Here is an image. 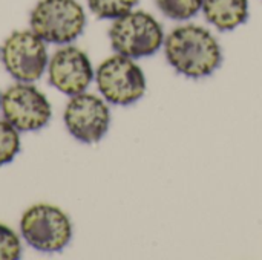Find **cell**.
I'll return each instance as SVG.
<instances>
[{"label": "cell", "instance_id": "5", "mask_svg": "<svg viewBox=\"0 0 262 260\" xmlns=\"http://www.w3.org/2000/svg\"><path fill=\"white\" fill-rule=\"evenodd\" d=\"M23 239L41 253L61 251L72 239V224L57 207L37 204L28 208L20 221Z\"/></svg>", "mask_w": 262, "mask_h": 260}, {"label": "cell", "instance_id": "8", "mask_svg": "<svg viewBox=\"0 0 262 260\" xmlns=\"http://www.w3.org/2000/svg\"><path fill=\"white\" fill-rule=\"evenodd\" d=\"M63 118L69 133L84 144L98 143L107 133L111 124L106 100L86 92L71 98Z\"/></svg>", "mask_w": 262, "mask_h": 260}, {"label": "cell", "instance_id": "11", "mask_svg": "<svg viewBox=\"0 0 262 260\" xmlns=\"http://www.w3.org/2000/svg\"><path fill=\"white\" fill-rule=\"evenodd\" d=\"M158 11L175 21H187L201 12L203 0H155Z\"/></svg>", "mask_w": 262, "mask_h": 260}, {"label": "cell", "instance_id": "4", "mask_svg": "<svg viewBox=\"0 0 262 260\" xmlns=\"http://www.w3.org/2000/svg\"><path fill=\"white\" fill-rule=\"evenodd\" d=\"M95 81L103 98L115 106H130L143 98L147 83L134 58L115 54L97 69Z\"/></svg>", "mask_w": 262, "mask_h": 260}, {"label": "cell", "instance_id": "7", "mask_svg": "<svg viewBox=\"0 0 262 260\" xmlns=\"http://www.w3.org/2000/svg\"><path fill=\"white\" fill-rule=\"evenodd\" d=\"M2 110L5 120L18 132L40 130L52 115L48 98L29 83L11 86L2 95Z\"/></svg>", "mask_w": 262, "mask_h": 260}, {"label": "cell", "instance_id": "9", "mask_svg": "<svg viewBox=\"0 0 262 260\" xmlns=\"http://www.w3.org/2000/svg\"><path fill=\"white\" fill-rule=\"evenodd\" d=\"M49 83L64 95L74 97L83 93L94 80V67L81 49L64 46L49 60Z\"/></svg>", "mask_w": 262, "mask_h": 260}, {"label": "cell", "instance_id": "1", "mask_svg": "<svg viewBox=\"0 0 262 260\" xmlns=\"http://www.w3.org/2000/svg\"><path fill=\"white\" fill-rule=\"evenodd\" d=\"M163 48L167 63L187 78L209 77L223 63V49L216 37L200 25L186 23L173 28Z\"/></svg>", "mask_w": 262, "mask_h": 260}, {"label": "cell", "instance_id": "6", "mask_svg": "<svg viewBox=\"0 0 262 260\" xmlns=\"http://www.w3.org/2000/svg\"><path fill=\"white\" fill-rule=\"evenodd\" d=\"M0 57L8 74L20 83L37 81L48 67L46 44L34 31L11 34L2 48Z\"/></svg>", "mask_w": 262, "mask_h": 260}, {"label": "cell", "instance_id": "3", "mask_svg": "<svg viewBox=\"0 0 262 260\" xmlns=\"http://www.w3.org/2000/svg\"><path fill=\"white\" fill-rule=\"evenodd\" d=\"M29 25L45 43L68 44L84 31L86 12L77 0H40L31 12Z\"/></svg>", "mask_w": 262, "mask_h": 260}, {"label": "cell", "instance_id": "12", "mask_svg": "<svg viewBox=\"0 0 262 260\" xmlns=\"http://www.w3.org/2000/svg\"><path fill=\"white\" fill-rule=\"evenodd\" d=\"M140 0H88L91 12L101 20H115L135 9Z\"/></svg>", "mask_w": 262, "mask_h": 260}, {"label": "cell", "instance_id": "15", "mask_svg": "<svg viewBox=\"0 0 262 260\" xmlns=\"http://www.w3.org/2000/svg\"><path fill=\"white\" fill-rule=\"evenodd\" d=\"M0 107H2V95H0Z\"/></svg>", "mask_w": 262, "mask_h": 260}, {"label": "cell", "instance_id": "13", "mask_svg": "<svg viewBox=\"0 0 262 260\" xmlns=\"http://www.w3.org/2000/svg\"><path fill=\"white\" fill-rule=\"evenodd\" d=\"M20 150V136L18 130L8 123L0 120V166L9 164Z\"/></svg>", "mask_w": 262, "mask_h": 260}, {"label": "cell", "instance_id": "10", "mask_svg": "<svg viewBox=\"0 0 262 260\" xmlns=\"http://www.w3.org/2000/svg\"><path fill=\"white\" fill-rule=\"evenodd\" d=\"M204 18L218 31L229 32L249 20V0H203Z\"/></svg>", "mask_w": 262, "mask_h": 260}, {"label": "cell", "instance_id": "14", "mask_svg": "<svg viewBox=\"0 0 262 260\" xmlns=\"http://www.w3.org/2000/svg\"><path fill=\"white\" fill-rule=\"evenodd\" d=\"M21 254V244L18 236L0 224V260H15Z\"/></svg>", "mask_w": 262, "mask_h": 260}, {"label": "cell", "instance_id": "2", "mask_svg": "<svg viewBox=\"0 0 262 260\" xmlns=\"http://www.w3.org/2000/svg\"><path fill=\"white\" fill-rule=\"evenodd\" d=\"M161 23L149 12L134 9L115 18L109 29L112 49L124 57L138 60L152 57L164 44Z\"/></svg>", "mask_w": 262, "mask_h": 260}]
</instances>
